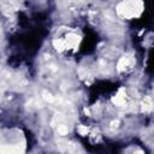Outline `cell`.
<instances>
[{"label": "cell", "instance_id": "cell-5", "mask_svg": "<svg viewBox=\"0 0 154 154\" xmlns=\"http://www.w3.org/2000/svg\"><path fill=\"white\" fill-rule=\"evenodd\" d=\"M125 96H126L125 89H124V88H120V89L118 90V93L112 97V102H113L116 106H124V105H125Z\"/></svg>", "mask_w": 154, "mask_h": 154}, {"label": "cell", "instance_id": "cell-7", "mask_svg": "<svg viewBox=\"0 0 154 154\" xmlns=\"http://www.w3.org/2000/svg\"><path fill=\"white\" fill-rule=\"evenodd\" d=\"M53 46H54V48H55L57 51H59V52H63L64 49H66L64 38H55V40L53 41Z\"/></svg>", "mask_w": 154, "mask_h": 154}, {"label": "cell", "instance_id": "cell-11", "mask_svg": "<svg viewBox=\"0 0 154 154\" xmlns=\"http://www.w3.org/2000/svg\"><path fill=\"white\" fill-rule=\"evenodd\" d=\"M78 131H79V134H81V135H87V134H88V128H87V126L81 125V126L78 128Z\"/></svg>", "mask_w": 154, "mask_h": 154}, {"label": "cell", "instance_id": "cell-10", "mask_svg": "<svg viewBox=\"0 0 154 154\" xmlns=\"http://www.w3.org/2000/svg\"><path fill=\"white\" fill-rule=\"evenodd\" d=\"M42 97H43V100H46V101H48V102H53V101L55 100V97H54L49 91H47V90L42 91Z\"/></svg>", "mask_w": 154, "mask_h": 154}, {"label": "cell", "instance_id": "cell-9", "mask_svg": "<svg viewBox=\"0 0 154 154\" xmlns=\"http://www.w3.org/2000/svg\"><path fill=\"white\" fill-rule=\"evenodd\" d=\"M57 134L60 135V136L67 135V134H69V128H67V125H65V124H63V123H58V125H57Z\"/></svg>", "mask_w": 154, "mask_h": 154}, {"label": "cell", "instance_id": "cell-6", "mask_svg": "<svg viewBox=\"0 0 154 154\" xmlns=\"http://www.w3.org/2000/svg\"><path fill=\"white\" fill-rule=\"evenodd\" d=\"M154 108V102L150 96H146L142 101V111L143 112H150Z\"/></svg>", "mask_w": 154, "mask_h": 154}, {"label": "cell", "instance_id": "cell-1", "mask_svg": "<svg viewBox=\"0 0 154 154\" xmlns=\"http://www.w3.org/2000/svg\"><path fill=\"white\" fill-rule=\"evenodd\" d=\"M143 8L142 0H123L117 6V13L125 19H131L138 17L143 12Z\"/></svg>", "mask_w": 154, "mask_h": 154}, {"label": "cell", "instance_id": "cell-3", "mask_svg": "<svg viewBox=\"0 0 154 154\" xmlns=\"http://www.w3.org/2000/svg\"><path fill=\"white\" fill-rule=\"evenodd\" d=\"M64 41H65L66 49H75V48L78 47V45L81 42V37L75 32H69L64 37Z\"/></svg>", "mask_w": 154, "mask_h": 154}, {"label": "cell", "instance_id": "cell-4", "mask_svg": "<svg viewBox=\"0 0 154 154\" xmlns=\"http://www.w3.org/2000/svg\"><path fill=\"white\" fill-rule=\"evenodd\" d=\"M132 59L129 57V55H124V57H122L120 59H119V61H118V64H117V70L118 71H125V70H128L129 67H131V65H132Z\"/></svg>", "mask_w": 154, "mask_h": 154}, {"label": "cell", "instance_id": "cell-8", "mask_svg": "<svg viewBox=\"0 0 154 154\" xmlns=\"http://www.w3.org/2000/svg\"><path fill=\"white\" fill-rule=\"evenodd\" d=\"M19 0H2V7H4V11H6V8H14L17 5H18Z\"/></svg>", "mask_w": 154, "mask_h": 154}, {"label": "cell", "instance_id": "cell-2", "mask_svg": "<svg viewBox=\"0 0 154 154\" xmlns=\"http://www.w3.org/2000/svg\"><path fill=\"white\" fill-rule=\"evenodd\" d=\"M58 72V65L54 61H48L43 69H42V79L48 81V79H53L55 78V75Z\"/></svg>", "mask_w": 154, "mask_h": 154}]
</instances>
